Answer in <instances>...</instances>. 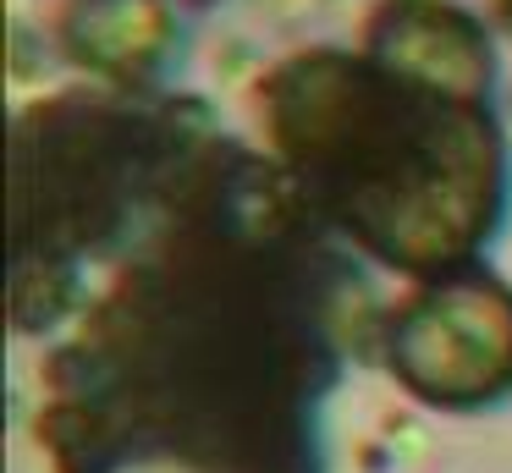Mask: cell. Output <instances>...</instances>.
<instances>
[{"mask_svg":"<svg viewBox=\"0 0 512 473\" xmlns=\"http://www.w3.org/2000/svg\"><path fill=\"white\" fill-rule=\"evenodd\" d=\"M276 149L331 176L342 220L391 264L435 270L479 242L496 204V132L474 105L408 94L375 61L292 55L265 77Z\"/></svg>","mask_w":512,"mask_h":473,"instance_id":"6da1fadb","label":"cell"},{"mask_svg":"<svg viewBox=\"0 0 512 473\" xmlns=\"http://www.w3.org/2000/svg\"><path fill=\"white\" fill-rule=\"evenodd\" d=\"M386 352L424 402H490L512 385V292L496 275L424 286L386 325Z\"/></svg>","mask_w":512,"mask_h":473,"instance_id":"7a4b0ae2","label":"cell"},{"mask_svg":"<svg viewBox=\"0 0 512 473\" xmlns=\"http://www.w3.org/2000/svg\"><path fill=\"white\" fill-rule=\"evenodd\" d=\"M369 61L419 94L479 105L490 83V39L468 11L441 0H391L369 22Z\"/></svg>","mask_w":512,"mask_h":473,"instance_id":"3957f363","label":"cell"},{"mask_svg":"<svg viewBox=\"0 0 512 473\" xmlns=\"http://www.w3.org/2000/svg\"><path fill=\"white\" fill-rule=\"evenodd\" d=\"M61 44L72 61L94 66V72H149L155 55L171 44V6L166 0H89V6L67 11Z\"/></svg>","mask_w":512,"mask_h":473,"instance_id":"277c9868","label":"cell"},{"mask_svg":"<svg viewBox=\"0 0 512 473\" xmlns=\"http://www.w3.org/2000/svg\"><path fill=\"white\" fill-rule=\"evenodd\" d=\"M39 435L56 451L61 473H105L116 457V418L105 402H83V396H61L56 407H45Z\"/></svg>","mask_w":512,"mask_h":473,"instance_id":"5b68a950","label":"cell"},{"mask_svg":"<svg viewBox=\"0 0 512 473\" xmlns=\"http://www.w3.org/2000/svg\"><path fill=\"white\" fill-rule=\"evenodd\" d=\"M72 303V275L56 259H23L17 264V292H12V314L23 330L56 325Z\"/></svg>","mask_w":512,"mask_h":473,"instance_id":"8992f818","label":"cell"}]
</instances>
